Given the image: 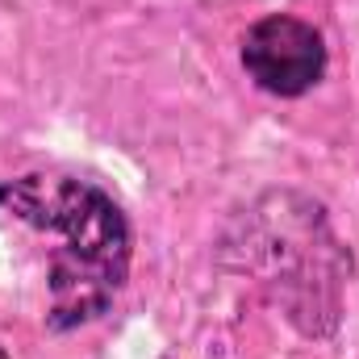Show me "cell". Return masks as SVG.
Returning <instances> with one entry per match:
<instances>
[{"mask_svg":"<svg viewBox=\"0 0 359 359\" xmlns=\"http://www.w3.org/2000/svg\"><path fill=\"white\" fill-rule=\"evenodd\" d=\"M0 209L55 243L46 259V326L72 330L100 318L130 276V222L121 205L80 176H34L0 184Z\"/></svg>","mask_w":359,"mask_h":359,"instance_id":"6da1fadb","label":"cell"},{"mask_svg":"<svg viewBox=\"0 0 359 359\" xmlns=\"http://www.w3.org/2000/svg\"><path fill=\"white\" fill-rule=\"evenodd\" d=\"M243 268L251 271L271 301L313 339L339 326V292L351 271V255L330 234L322 205L297 192H268L238 230Z\"/></svg>","mask_w":359,"mask_h":359,"instance_id":"7a4b0ae2","label":"cell"},{"mask_svg":"<svg viewBox=\"0 0 359 359\" xmlns=\"http://www.w3.org/2000/svg\"><path fill=\"white\" fill-rule=\"evenodd\" d=\"M243 72L268 96H305L326 76V42L309 21L292 13H268L243 34Z\"/></svg>","mask_w":359,"mask_h":359,"instance_id":"3957f363","label":"cell"}]
</instances>
